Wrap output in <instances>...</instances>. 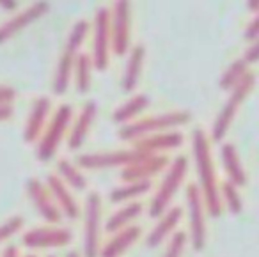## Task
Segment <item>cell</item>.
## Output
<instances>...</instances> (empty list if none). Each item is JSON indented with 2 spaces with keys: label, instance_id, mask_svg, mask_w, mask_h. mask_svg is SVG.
Returning a JSON list of instances; mask_svg holds the SVG:
<instances>
[{
  "label": "cell",
  "instance_id": "cell-1",
  "mask_svg": "<svg viewBox=\"0 0 259 257\" xmlns=\"http://www.w3.org/2000/svg\"><path fill=\"white\" fill-rule=\"evenodd\" d=\"M192 153H194L195 170L199 178V192L204 200L206 211L209 217L219 218L222 215V202H220V185L217 178L215 161L211 156L209 139L201 128L194 130L192 133Z\"/></svg>",
  "mask_w": 259,
  "mask_h": 257
},
{
  "label": "cell",
  "instance_id": "cell-2",
  "mask_svg": "<svg viewBox=\"0 0 259 257\" xmlns=\"http://www.w3.org/2000/svg\"><path fill=\"white\" fill-rule=\"evenodd\" d=\"M188 122H190V112L172 110V112H165V114L135 119L134 122H128V124L121 126L117 135L124 142L134 144L141 139H146V137L156 135V133L172 132V130L188 124Z\"/></svg>",
  "mask_w": 259,
  "mask_h": 257
},
{
  "label": "cell",
  "instance_id": "cell-3",
  "mask_svg": "<svg viewBox=\"0 0 259 257\" xmlns=\"http://www.w3.org/2000/svg\"><path fill=\"white\" fill-rule=\"evenodd\" d=\"M89 29L91 25L87 20H78L71 27V32H69L66 47L62 50L61 57H59L57 69H55L54 76V93L57 96H62V94L68 93V87L73 78V66H75V61L80 54V47H82L87 34H89Z\"/></svg>",
  "mask_w": 259,
  "mask_h": 257
},
{
  "label": "cell",
  "instance_id": "cell-4",
  "mask_svg": "<svg viewBox=\"0 0 259 257\" xmlns=\"http://www.w3.org/2000/svg\"><path fill=\"white\" fill-rule=\"evenodd\" d=\"M255 87V75L252 71H248L233 89L229 91V98H227L226 105L222 107V110L219 112V115L215 117L211 128V139L215 142H222L226 139L227 132H229L231 124H233L234 117H236L238 110H240L241 103L250 96V93Z\"/></svg>",
  "mask_w": 259,
  "mask_h": 257
},
{
  "label": "cell",
  "instance_id": "cell-5",
  "mask_svg": "<svg viewBox=\"0 0 259 257\" xmlns=\"http://www.w3.org/2000/svg\"><path fill=\"white\" fill-rule=\"evenodd\" d=\"M187 172H188L187 156H178L174 158L172 163H169L165 176H163L162 183H160L158 190H156L155 197L151 200V206H149V215L153 218H160L170 207V202H172L178 190L181 188L185 178H187Z\"/></svg>",
  "mask_w": 259,
  "mask_h": 257
},
{
  "label": "cell",
  "instance_id": "cell-6",
  "mask_svg": "<svg viewBox=\"0 0 259 257\" xmlns=\"http://www.w3.org/2000/svg\"><path fill=\"white\" fill-rule=\"evenodd\" d=\"M73 121V108L69 105H61L55 114L48 119L39 140H37V158L41 161H48L55 156L61 147V142L68 135Z\"/></svg>",
  "mask_w": 259,
  "mask_h": 257
},
{
  "label": "cell",
  "instance_id": "cell-7",
  "mask_svg": "<svg viewBox=\"0 0 259 257\" xmlns=\"http://www.w3.org/2000/svg\"><path fill=\"white\" fill-rule=\"evenodd\" d=\"M110 11V54L122 57L132 48V6L126 0L114 2Z\"/></svg>",
  "mask_w": 259,
  "mask_h": 257
},
{
  "label": "cell",
  "instance_id": "cell-8",
  "mask_svg": "<svg viewBox=\"0 0 259 257\" xmlns=\"http://www.w3.org/2000/svg\"><path fill=\"white\" fill-rule=\"evenodd\" d=\"M103 200L98 192H89L83 206V257H98L101 248Z\"/></svg>",
  "mask_w": 259,
  "mask_h": 257
},
{
  "label": "cell",
  "instance_id": "cell-9",
  "mask_svg": "<svg viewBox=\"0 0 259 257\" xmlns=\"http://www.w3.org/2000/svg\"><path fill=\"white\" fill-rule=\"evenodd\" d=\"M110 11L108 8H100L94 16V39H93V55L91 61L96 71H105L110 62Z\"/></svg>",
  "mask_w": 259,
  "mask_h": 257
},
{
  "label": "cell",
  "instance_id": "cell-10",
  "mask_svg": "<svg viewBox=\"0 0 259 257\" xmlns=\"http://www.w3.org/2000/svg\"><path fill=\"white\" fill-rule=\"evenodd\" d=\"M187 207L188 222H190V241L195 250H202L206 246V206L197 185H190L187 188Z\"/></svg>",
  "mask_w": 259,
  "mask_h": 257
},
{
  "label": "cell",
  "instance_id": "cell-11",
  "mask_svg": "<svg viewBox=\"0 0 259 257\" xmlns=\"http://www.w3.org/2000/svg\"><path fill=\"white\" fill-rule=\"evenodd\" d=\"M148 158L137 153L135 149H121V151H107V153H89L78 158V167L87 170H98V168H112V167H128L135 161Z\"/></svg>",
  "mask_w": 259,
  "mask_h": 257
},
{
  "label": "cell",
  "instance_id": "cell-12",
  "mask_svg": "<svg viewBox=\"0 0 259 257\" xmlns=\"http://www.w3.org/2000/svg\"><path fill=\"white\" fill-rule=\"evenodd\" d=\"M23 245L27 248L41 250V248H62L73 241V232L69 229L48 225V227L30 229L23 234Z\"/></svg>",
  "mask_w": 259,
  "mask_h": 257
},
{
  "label": "cell",
  "instance_id": "cell-13",
  "mask_svg": "<svg viewBox=\"0 0 259 257\" xmlns=\"http://www.w3.org/2000/svg\"><path fill=\"white\" fill-rule=\"evenodd\" d=\"M48 11H50V4H48V2H34L32 6H29L27 9L20 11L18 15H15L13 18H9L8 22L0 25V45H4L6 41L18 36L23 29H27V27L32 25L34 22L43 18Z\"/></svg>",
  "mask_w": 259,
  "mask_h": 257
},
{
  "label": "cell",
  "instance_id": "cell-14",
  "mask_svg": "<svg viewBox=\"0 0 259 257\" xmlns=\"http://www.w3.org/2000/svg\"><path fill=\"white\" fill-rule=\"evenodd\" d=\"M169 158L165 154H156V156H148L128 167L121 168V181L122 183H142L151 181L155 176L163 172L169 167Z\"/></svg>",
  "mask_w": 259,
  "mask_h": 257
},
{
  "label": "cell",
  "instance_id": "cell-15",
  "mask_svg": "<svg viewBox=\"0 0 259 257\" xmlns=\"http://www.w3.org/2000/svg\"><path fill=\"white\" fill-rule=\"evenodd\" d=\"M27 195H29L30 202L36 206L37 213L45 218V222L50 225H57L62 220V215L59 211L57 204L54 202L50 192L45 186V183L37 178H32L27 181Z\"/></svg>",
  "mask_w": 259,
  "mask_h": 257
},
{
  "label": "cell",
  "instance_id": "cell-16",
  "mask_svg": "<svg viewBox=\"0 0 259 257\" xmlns=\"http://www.w3.org/2000/svg\"><path fill=\"white\" fill-rule=\"evenodd\" d=\"M185 142V137L181 132H163L156 133V135L146 137L137 142L132 144V149L137 153L144 154V156H156V154H163L165 151H172L181 147Z\"/></svg>",
  "mask_w": 259,
  "mask_h": 257
},
{
  "label": "cell",
  "instance_id": "cell-17",
  "mask_svg": "<svg viewBox=\"0 0 259 257\" xmlns=\"http://www.w3.org/2000/svg\"><path fill=\"white\" fill-rule=\"evenodd\" d=\"M98 114V105L96 101H87L82 107V110L78 112L75 121H71V130L68 132V147L71 151H76L83 146V142L87 140L91 133V128L94 124V119Z\"/></svg>",
  "mask_w": 259,
  "mask_h": 257
},
{
  "label": "cell",
  "instance_id": "cell-18",
  "mask_svg": "<svg viewBox=\"0 0 259 257\" xmlns=\"http://www.w3.org/2000/svg\"><path fill=\"white\" fill-rule=\"evenodd\" d=\"M45 186H47L48 192H50L54 202L57 204L61 215L71 218V220H76V218L80 217L82 209H80V206H78V202H76L75 195H73L71 190H69L68 186H66L64 183H62L61 179L57 178V176H55V174L47 176Z\"/></svg>",
  "mask_w": 259,
  "mask_h": 257
},
{
  "label": "cell",
  "instance_id": "cell-19",
  "mask_svg": "<svg viewBox=\"0 0 259 257\" xmlns=\"http://www.w3.org/2000/svg\"><path fill=\"white\" fill-rule=\"evenodd\" d=\"M50 112H52V101L47 96H39L36 101L32 103L29 112V117L25 122V130H23V139L25 142L32 144L37 142L43 133L45 126H47L48 119H50Z\"/></svg>",
  "mask_w": 259,
  "mask_h": 257
},
{
  "label": "cell",
  "instance_id": "cell-20",
  "mask_svg": "<svg viewBox=\"0 0 259 257\" xmlns=\"http://www.w3.org/2000/svg\"><path fill=\"white\" fill-rule=\"evenodd\" d=\"M181 218H183V209H181L180 206H170L169 209L158 218V222H156V225L153 227V231L148 234L146 245H148L149 248H156V246L162 245L167 238H170V236L176 232Z\"/></svg>",
  "mask_w": 259,
  "mask_h": 257
},
{
  "label": "cell",
  "instance_id": "cell-21",
  "mask_svg": "<svg viewBox=\"0 0 259 257\" xmlns=\"http://www.w3.org/2000/svg\"><path fill=\"white\" fill-rule=\"evenodd\" d=\"M141 236H142V229L139 225H130V227L115 232L100 248L98 257H122L141 239Z\"/></svg>",
  "mask_w": 259,
  "mask_h": 257
},
{
  "label": "cell",
  "instance_id": "cell-22",
  "mask_svg": "<svg viewBox=\"0 0 259 257\" xmlns=\"http://www.w3.org/2000/svg\"><path fill=\"white\" fill-rule=\"evenodd\" d=\"M220 160H222L224 170L227 174V181L231 185H234L236 188H241V186L247 185V172H245L243 165H241L240 154H238V149L234 144H222V147H220Z\"/></svg>",
  "mask_w": 259,
  "mask_h": 257
},
{
  "label": "cell",
  "instance_id": "cell-23",
  "mask_svg": "<svg viewBox=\"0 0 259 257\" xmlns=\"http://www.w3.org/2000/svg\"><path fill=\"white\" fill-rule=\"evenodd\" d=\"M146 61V48L142 45L130 48L128 62H126L124 75H122V91L124 93H134L141 82L142 68Z\"/></svg>",
  "mask_w": 259,
  "mask_h": 257
},
{
  "label": "cell",
  "instance_id": "cell-24",
  "mask_svg": "<svg viewBox=\"0 0 259 257\" xmlns=\"http://www.w3.org/2000/svg\"><path fill=\"white\" fill-rule=\"evenodd\" d=\"M142 211H144L142 202L132 200V202H128L126 206H122L121 209H117L115 213H112L110 217H108L107 224H105V231L110 232V234H115V232L130 227V225L141 217Z\"/></svg>",
  "mask_w": 259,
  "mask_h": 257
},
{
  "label": "cell",
  "instance_id": "cell-25",
  "mask_svg": "<svg viewBox=\"0 0 259 257\" xmlns=\"http://www.w3.org/2000/svg\"><path fill=\"white\" fill-rule=\"evenodd\" d=\"M148 107H149V98L146 94H135L126 103H122L119 108H115L114 114H112V121L122 126L128 124V122H134Z\"/></svg>",
  "mask_w": 259,
  "mask_h": 257
},
{
  "label": "cell",
  "instance_id": "cell-26",
  "mask_svg": "<svg viewBox=\"0 0 259 257\" xmlns=\"http://www.w3.org/2000/svg\"><path fill=\"white\" fill-rule=\"evenodd\" d=\"M55 176H57L69 190H76V192H83V190L87 188V185H89L85 174L80 170L78 165L71 163V161L66 160V158H61V160L57 161V174Z\"/></svg>",
  "mask_w": 259,
  "mask_h": 257
},
{
  "label": "cell",
  "instance_id": "cell-27",
  "mask_svg": "<svg viewBox=\"0 0 259 257\" xmlns=\"http://www.w3.org/2000/svg\"><path fill=\"white\" fill-rule=\"evenodd\" d=\"M93 61H91L89 54H78L73 66V73H75V87L80 94H87L93 85Z\"/></svg>",
  "mask_w": 259,
  "mask_h": 257
},
{
  "label": "cell",
  "instance_id": "cell-28",
  "mask_svg": "<svg viewBox=\"0 0 259 257\" xmlns=\"http://www.w3.org/2000/svg\"><path fill=\"white\" fill-rule=\"evenodd\" d=\"M151 190V181H142V183H124L121 186H115L110 192L112 202H128V200H135L137 197L144 195Z\"/></svg>",
  "mask_w": 259,
  "mask_h": 257
},
{
  "label": "cell",
  "instance_id": "cell-29",
  "mask_svg": "<svg viewBox=\"0 0 259 257\" xmlns=\"http://www.w3.org/2000/svg\"><path fill=\"white\" fill-rule=\"evenodd\" d=\"M220 202L222 207L226 206L231 215H240L243 211V200H241L240 190L229 181H224L220 185Z\"/></svg>",
  "mask_w": 259,
  "mask_h": 257
},
{
  "label": "cell",
  "instance_id": "cell-30",
  "mask_svg": "<svg viewBox=\"0 0 259 257\" xmlns=\"http://www.w3.org/2000/svg\"><path fill=\"white\" fill-rule=\"evenodd\" d=\"M248 71H250V69H248V66L241 61V57L236 59V61H234L233 64L226 69V71H224L222 78H220V89H222V91H231L241 78H243L245 75H247Z\"/></svg>",
  "mask_w": 259,
  "mask_h": 257
},
{
  "label": "cell",
  "instance_id": "cell-31",
  "mask_svg": "<svg viewBox=\"0 0 259 257\" xmlns=\"http://www.w3.org/2000/svg\"><path fill=\"white\" fill-rule=\"evenodd\" d=\"M188 243V234L185 231H176L169 238V245L165 248L163 257H183L185 246Z\"/></svg>",
  "mask_w": 259,
  "mask_h": 257
},
{
  "label": "cell",
  "instance_id": "cell-32",
  "mask_svg": "<svg viewBox=\"0 0 259 257\" xmlns=\"http://www.w3.org/2000/svg\"><path fill=\"white\" fill-rule=\"evenodd\" d=\"M23 225H25V220L20 215H15V217L8 218L4 224H0V245L9 241L15 234H18L23 229Z\"/></svg>",
  "mask_w": 259,
  "mask_h": 257
},
{
  "label": "cell",
  "instance_id": "cell-33",
  "mask_svg": "<svg viewBox=\"0 0 259 257\" xmlns=\"http://www.w3.org/2000/svg\"><path fill=\"white\" fill-rule=\"evenodd\" d=\"M243 39L248 41V43H257L259 39V18L255 16L254 20H252L250 23H248L247 27H245L243 30Z\"/></svg>",
  "mask_w": 259,
  "mask_h": 257
},
{
  "label": "cell",
  "instance_id": "cell-34",
  "mask_svg": "<svg viewBox=\"0 0 259 257\" xmlns=\"http://www.w3.org/2000/svg\"><path fill=\"white\" fill-rule=\"evenodd\" d=\"M257 57H259V43H252V45H248V47L245 48L243 55H241V61H243L245 64L250 68L252 64H255V62H257Z\"/></svg>",
  "mask_w": 259,
  "mask_h": 257
},
{
  "label": "cell",
  "instance_id": "cell-35",
  "mask_svg": "<svg viewBox=\"0 0 259 257\" xmlns=\"http://www.w3.org/2000/svg\"><path fill=\"white\" fill-rule=\"evenodd\" d=\"M18 93L11 85H0V105H13Z\"/></svg>",
  "mask_w": 259,
  "mask_h": 257
},
{
  "label": "cell",
  "instance_id": "cell-36",
  "mask_svg": "<svg viewBox=\"0 0 259 257\" xmlns=\"http://www.w3.org/2000/svg\"><path fill=\"white\" fill-rule=\"evenodd\" d=\"M15 114V108L13 105H0V122L2 121H9Z\"/></svg>",
  "mask_w": 259,
  "mask_h": 257
},
{
  "label": "cell",
  "instance_id": "cell-37",
  "mask_svg": "<svg viewBox=\"0 0 259 257\" xmlns=\"http://www.w3.org/2000/svg\"><path fill=\"white\" fill-rule=\"evenodd\" d=\"M0 8L6 9V11H15L18 8V2H15V0H0Z\"/></svg>",
  "mask_w": 259,
  "mask_h": 257
},
{
  "label": "cell",
  "instance_id": "cell-38",
  "mask_svg": "<svg viewBox=\"0 0 259 257\" xmlns=\"http://www.w3.org/2000/svg\"><path fill=\"white\" fill-rule=\"evenodd\" d=\"M2 257H20V252L15 245H9V246H6V250L2 252Z\"/></svg>",
  "mask_w": 259,
  "mask_h": 257
},
{
  "label": "cell",
  "instance_id": "cell-39",
  "mask_svg": "<svg viewBox=\"0 0 259 257\" xmlns=\"http://www.w3.org/2000/svg\"><path fill=\"white\" fill-rule=\"evenodd\" d=\"M247 8L250 9L254 15H257V13H259V2H257V0H250V2H247Z\"/></svg>",
  "mask_w": 259,
  "mask_h": 257
},
{
  "label": "cell",
  "instance_id": "cell-40",
  "mask_svg": "<svg viewBox=\"0 0 259 257\" xmlns=\"http://www.w3.org/2000/svg\"><path fill=\"white\" fill-rule=\"evenodd\" d=\"M66 257H82V255H80V252H76V250H71V252H68Z\"/></svg>",
  "mask_w": 259,
  "mask_h": 257
},
{
  "label": "cell",
  "instance_id": "cell-41",
  "mask_svg": "<svg viewBox=\"0 0 259 257\" xmlns=\"http://www.w3.org/2000/svg\"><path fill=\"white\" fill-rule=\"evenodd\" d=\"M25 257H37V255H34V253H29V255H25Z\"/></svg>",
  "mask_w": 259,
  "mask_h": 257
},
{
  "label": "cell",
  "instance_id": "cell-42",
  "mask_svg": "<svg viewBox=\"0 0 259 257\" xmlns=\"http://www.w3.org/2000/svg\"><path fill=\"white\" fill-rule=\"evenodd\" d=\"M48 257H55V255H48Z\"/></svg>",
  "mask_w": 259,
  "mask_h": 257
}]
</instances>
